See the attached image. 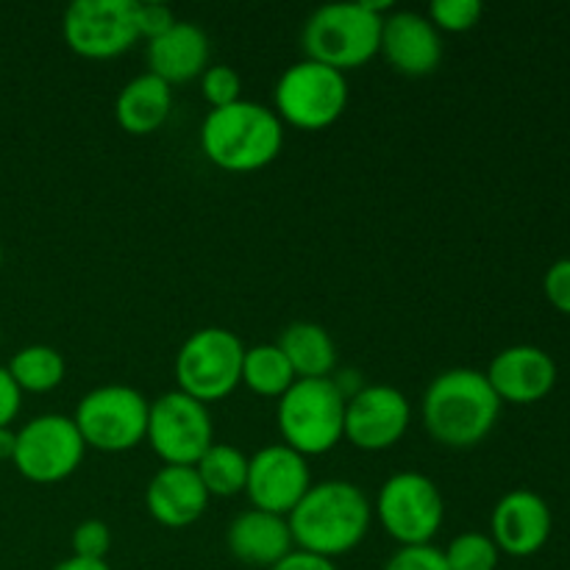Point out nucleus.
<instances>
[{
  "mask_svg": "<svg viewBox=\"0 0 570 570\" xmlns=\"http://www.w3.org/2000/svg\"><path fill=\"white\" fill-rule=\"evenodd\" d=\"M17 449V432L14 429H0V460H11Z\"/></svg>",
  "mask_w": 570,
  "mask_h": 570,
  "instance_id": "nucleus-36",
  "label": "nucleus"
},
{
  "mask_svg": "<svg viewBox=\"0 0 570 570\" xmlns=\"http://www.w3.org/2000/svg\"><path fill=\"white\" fill-rule=\"evenodd\" d=\"M53 570H111L106 560H83V557H70V560L59 562Z\"/></svg>",
  "mask_w": 570,
  "mask_h": 570,
  "instance_id": "nucleus-35",
  "label": "nucleus"
},
{
  "mask_svg": "<svg viewBox=\"0 0 570 570\" xmlns=\"http://www.w3.org/2000/svg\"><path fill=\"white\" fill-rule=\"evenodd\" d=\"M379 53L404 76H429L443 61V33L421 11H390L382 20Z\"/></svg>",
  "mask_w": 570,
  "mask_h": 570,
  "instance_id": "nucleus-16",
  "label": "nucleus"
},
{
  "mask_svg": "<svg viewBox=\"0 0 570 570\" xmlns=\"http://www.w3.org/2000/svg\"><path fill=\"white\" fill-rule=\"evenodd\" d=\"M271 570H337L332 560H326V557H317V554H309V551H289L287 557H284L282 562H276Z\"/></svg>",
  "mask_w": 570,
  "mask_h": 570,
  "instance_id": "nucleus-34",
  "label": "nucleus"
},
{
  "mask_svg": "<svg viewBox=\"0 0 570 570\" xmlns=\"http://www.w3.org/2000/svg\"><path fill=\"white\" fill-rule=\"evenodd\" d=\"M484 376L501 404H538L554 390L557 362L538 345H510L493 356Z\"/></svg>",
  "mask_w": 570,
  "mask_h": 570,
  "instance_id": "nucleus-17",
  "label": "nucleus"
},
{
  "mask_svg": "<svg viewBox=\"0 0 570 570\" xmlns=\"http://www.w3.org/2000/svg\"><path fill=\"white\" fill-rule=\"evenodd\" d=\"M61 33L83 59H115L139 39L137 0H76L67 6Z\"/></svg>",
  "mask_w": 570,
  "mask_h": 570,
  "instance_id": "nucleus-12",
  "label": "nucleus"
},
{
  "mask_svg": "<svg viewBox=\"0 0 570 570\" xmlns=\"http://www.w3.org/2000/svg\"><path fill=\"white\" fill-rule=\"evenodd\" d=\"M6 371L11 373L22 393H50L65 382V356L53 345H26L9 360Z\"/></svg>",
  "mask_w": 570,
  "mask_h": 570,
  "instance_id": "nucleus-24",
  "label": "nucleus"
},
{
  "mask_svg": "<svg viewBox=\"0 0 570 570\" xmlns=\"http://www.w3.org/2000/svg\"><path fill=\"white\" fill-rule=\"evenodd\" d=\"M0 267H3V245H0Z\"/></svg>",
  "mask_w": 570,
  "mask_h": 570,
  "instance_id": "nucleus-37",
  "label": "nucleus"
},
{
  "mask_svg": "<svg viewBox=\"0 0 570 570\" xmlns=\"http://www.w3.org/2000/svg\"><path fill=\"white\" fill-rule=\"evenodd\" d=\"M412 406L390 384H367L345 401L343 438L360 451H387L406 434Z\"/></svg>",
  "mask_w": 570,
  "mask_h": 570,
  "instance_id": "nucleus-13",
  "label": "nucleus"
},
{
  "mask_svg": "<svg viewBox=\"0 0 570 570\" xmlns=\"http://www.w3.org/2000/svg\"><path fill=\"white\" fill-rule=\"evenodd\" d=\"M273 100H276L273 111L278 115V120L295 128H306V131H317L343 117L345 106H348V81H345V72L334 70V67L301 59L282 72Z\"/></svg>",
  "mask_w": 570,
  "mask_h": 570,
  "instance_id": "nucleus-8",
  "label": "nucleus"
},
{
  "mask_svg": "<svg viewBox=\"0 0 570 570\" xmlns=\"http://www.w3.org/2000/svg\"><path fill=\"white\" fill-rule=\"evenodd\" d=\"M200 89H204V98L209 100L212 109H223V106L243 100V78L228 65L206 67L204 76H200Z\"/></svg>",
  "mask_w": 570,
  "mask_h": 570,
  "instance_id": "nucleus-28",
  "label": "nucleus"
},
{
  "mask_svg": "<svg viewBox=\"0 0 570 570\" xmlns=\"http://www.w3.org/2000/svg\"><path fill=\"white\" fill-rule=\"evenodd\" d=\"M543 289L554 309H560L562 315H570V256L568 259H557L546 271Z\"/></svg>",
  "mask_w": 570,
  "mask_h": 570,
  "instance_id": "nucleus-31",
  "label": "nucleus"
},
{
  "mask_svg": "<svg viewBox=\"0 0 570 570\" xmlns=\"http://www.w3.org/2000/svg\"><path fill=\"white\" fill-rule=\"evenodd\" d=\"M426 432L449 449H473L493 432L501 415V401L488 376L473 367H451L423 393Z\"/></svg>",
  "mask_w": 570,
  "mask_h": 570,
  "instance_id": "nucleus-2",
  "label": "nucleus"
},
{
  "mask_svg": "<svg viewBox=\"0 0 570 570\" xmlns=\"http://www.w3.org/2000/svg\"><path fill=\"white\" fill-rule=\"evenodd\" d=\"M376 518L395 543L429 546L443 527V493L426 473H393L376 495Z\"/></svg>",
  "mask_w": 570,
  "mask_h": 570,
  "instance_id": "nucleus-9",
  "label": "nucleus"
},
{
  "mask_svg": "<svg viewBox=\"0 0 570 570\" xmlns=\"http://www.w3.org/2000/svg\"><path fill=\"white\" fill-rule=\"evenodd\" d=\"M278 348L293 365L298 379H328L337 365V348L334 340L321 323L295 321L278 334Z\"/></svg>",
  "mask_w": 570,
  "mask_h": 570,
  "instance_id": "nucleus-22",
  "label": "nucleus"
},
{
  "mask_svg": "<svg viewBox=\"0 0 570 570\" xmlns=\"http://www.w3.org/2000/svg\"><path fill=\"white\" fill-rule=\"evenodd\" d=\"M150 401L128 384H104L78 401L76 421L83 445L104 454L137 449L148 434Z\"/></svg>",
  "mask_w": 570,
  "mask_h": 570,
  "instance_id": "nucleus-7",
  "label": "nucleus"
},
{
  "mask_svg": "<svg viewBox=\"0 0 570 570\" xmlns=\"http://www.w3.org/2000/svg\"><path fill=\"white\" fill-rule=\"evenodd\" d=\"M111 549V529L98 518L81 521L72 532V557L83 560H106Z\"/></svg>",
  "mask_w": 570,
  "mask_h": 570,
  "instance_id": "nucleus-29",
  "label": "nucleus"
},
{
  "mask_svg": "<svg viewBox=\"0 0 570 570\" xmlns=\"http://www.w3.org/2000/svg\"><path fill=\"white\" fill-rule=\"evenodd\" d=\"M551 510L543 495L534 490L518 488L501 495L490 518V538L499 551L510 557H532L549 543L551 538Z\"/></svg>",
  "mask_w": 570,
  "mask_h": 570,
  "instance_id": "nucleus-15",
  "label": "nucleus"
},
{
  "mask_svg": "<svg viewBox=\"0 0 570 570\" xmlns=\"http://www.w3.org/2000/svg\"><path fill=\"white\" fill-rule=\"evenodd\" d=\"M371 521L373 507L365 490L343 479L312 484L287 515L293 543L326 560L354 551L365 540Z\"/></svg>",
  "mask_w": 570,
  "mask_h": 570,
  "instance_id": "nucleus-1",
  "label": "nucleus"
},
{
  "mask_svg": "<svg viewBox=\"0 0 570 570\" xmlns=\"http://www.w3.org/2000/svg\"><path fill=\"white\" fill-rule=\"evenodd\" d=\"M298 382L293 365L276 343L254 345L245 348L243 360V384L265 399H282L293 384Z\"/></svg>",
  "mask_w": 570,
  "mask_h": 570,
  "instance_id": "nucleus-23",
  "label": "nucleus"
},
{
  "mask_svg": "<svg viewBox=\"0 0 570 570\" xmlns=\"http://www.w3.org/2000/svg\"><path fill=\"white\" fill-rule=\"evenodd\" d=\"M309 488V462L289 445H265L254 456H248L245 493H248L254 510L287 518Z\"/></svg>",
  "mask_w": 570,
  "mask_h": 570,
  "instance_id": "nucleus-14",
  "label": "nucleus"
},
{
  "mask_svg": "<svg viewBox=\"0 0 570 570\" xmlns=\"http://www.w3.org/2000/svg\"><path fill=\"white\" fill-rule=\"evenodd\" d=\"M200 482L206 493L217 499H232L239 490H245L248 482V456L228 443H212L206 454L195 462Z\"/></svg>",
  "mask_w": 570,
  "mask_h": 570,
  "instance_id": "nucleus-25",
  "label": "nucleus"
},
{
  "mask_svg": "<svg viewBox=\"0 0 570 570\" xmlns=\"http://www.w3.org/2000/svg\"><path fill=\"white\" fill-rule=\"evenodd\" d=\"M173 109V87L154 72L131 78L115 100V117L122 131L134 137L154 134L165 126Z\"/></svg>",
  "mask_w": 570,
  "mask_h": 570,
  "instance_id": "nucleus-21",
  "label": "nucleus"
},
{
  "mask_svg": "<svg viewBox=\"0 0 570 570\" xmlns=\"http://www.w3.org/2000/svg\"><path fill=\"white\" fill-rule=\"evenodd\" d=\"M245 345L223 326L198 328L184 340L176 356L178 390L209 406L243 384Z\"/></svg>",
  "mask_w": 570,
  "mask_h": 570,
  "instance_id": "nucleus-6",
  "label": "nucleus"
},
{
  "mask_svg": "<svg viewBox=\"0 0 570 570\" xmlns=\"http://www.w3.org/2000/svg\"><path fill=\"white\" fill-rule=\"evenodd\" d=\"M206 67H209V37L195 22L176 20L173 28L148 42V72L159 76L170 87L204 76Z\"/></svg>",
  "mask_w": 570,
  "mask_h": 570,
  "instance_id": "nucleus-19",
  "label": "nucleus"
},
{
  "mask_svg": "<svg viewBox=\"0 0 570 570\" xmlns=\"http://www.w3.org/2000/svg\"><path fill=\"white\" fill-rule=\"evenodd\" d=\"M145 440L165 460V465L195 468V462L215 443L209 406L181 390L159 395L156 401H150Z\"/></svg>",
  "mask_w": 570,
  "mask_h": 570,
  "instance_id": "nucleus-11",
  "label": "nucleus"
},
{
  "mask_svg": "<svg viewBox=\"0 0 570 570\" xmlns=\"http://www.w3.org/2000/svg\"><path fill=\"white\" fill-rule=\"evenodd\" d=\"M206 159L228 173H254L276 161L284 148V122L256 100L212 109L200 126Z\"/></svg>",
  "mask_w": 570,
  "mask_h": 570,
  "instance_id": "nucleus-3",
  "label": "nucleus"
},
{
  "mask_svg": "<svg viewBox=\"0 0 570 570\" xmlns=\"http://www.w3.org/2000/svg\"><path fill=\"white\" fill-rule=\"evenodd\" d=\"M150 518L167 529H184L198 521L209 507V493L198 471L189 465H165L145 490Z\"/></svg>",
  "mask_w": 570,
  "mask_h": 570,
  "instance_id": "nucleus-18",
  "label": "nucleus"
},
{
  "mask_svg": "<svg viewBox=\"0 0 570 570\" xmlns=\"http://www.w3.org/2000/svg\"><path fill=\"white\" fill-rule=\"evenodd\" d=\"M384 570H449L443 551L429 546H401Z\"/></svg>",
  "mask_w": 570,
  "mask_h": 570,
  "instance_id": "nucleus-30",
  "label": "nucleus"
},
{
  "mask_svg": "<svg viewBox=\"0 0 570 570\" xmlns=\"http://www.w3.org/2000/svg\"><path fill=\"white\" fill-rule=\"evenodd\" d=\"M83 451L87 445H83L76 421L50 412V415L31 417L17 432V449L11 462L28 482L56 484L78 471Z\"/></svg>",
  "mask_w": 570,
  "mask_h": 570,
  "instance_id": "nucleus-10",
  "label": "nucleus"
},
{
  "mask_svg": "<svg viewBox=\"0 0 570 570\" xmlns=\"http://www.w3.org/2000/svg\"><path fill=\"white\" fill-rule=\"evenodd\" d=\"M226 543L239 562L267 570L295 551L287 518L262 510H248L234 518L226 532Z\"/></svg>",
  "mask_w": 570,
  "mask_h": 570,
  "instance_id": "nucleus-20",
  "label": "nucleus"
},
{
  "mask_svg": "<svg viewBox=\"0 0 570 570\" xmlns=\"http://www.w3.org/2000/svg\"><path fill=\"white\" fill-rule=\"evenodd\" d=\"M484 14V6L479 0H432L429 6V20L440 33H462L479 26Z\"/></svg>",
  "mask_w": 570,
  "mask_h": 570,
  "instance_id": "nucleus-27",
  "label": "nucleus"
},
{
  "mask_svg": "<svg viewBox=\"0 0 570 570\" xmlns=\"http://www.w3.org/2000/svg\"><path fill=\"white\" fill-rule=\"evenodd\" d=\"M443 557L449 570H495L499 568L501 551L490 534L465 532L451 540Z\"/></svg>",
  "mask_w": 570,
  "mask_h": 570,
  "instance_id": "nucleus-26",
  "label": "nucleus"
},
{
  "mask_svg": "<svg viewBox=\"0 0 570 570\" xmlns=\"http://www.w3.org/2000/svg\"><path fill=\"white\" fill-rule=\"evenodd\" d=\"M173 22H176V14H173L170 6L165 3H139L137 0V28H139V39H156L161 37V33L167 31V28H173Z\"/></svg>",
  "mask_w": 570,
  "mask_h": 570,
  "instance_id": "nucleus-32",
  "label": "nucleus"
},
{
  "mask_svg": "<svg viewBox=\"0 0 570 570\" xmlns=\"http://www.w3.org/2000/svg\"><path fill=\"white\" fill-rule=\"evenodd\" d=\"M345 393L334 379H298L278 399L276 421L284 445L301 456H321L343 440Z\"/></svg>",
  "mask_w": 570,
  "mask_h": 570,
  "instance_id": "nucleus-5",
  "label": "nucleus"
},
{
  "mask_svg": "<svg viewBox=\"0 0 570 570\" xmlns=\"http://www.w3.org/2000/svg\"><path fill=\"white\" fill-rule=\"evenodd\" d=\"M22 406V390L17 387L11 373L0 367V429H9L14 417L20 415Z\"/></svg>",
  "mask_w": 570,
  "mask_h": 570,
  "instance_id": "nucleus-33",
  "label": "nucleus"
},
{
  "mask_svg": "<svg viewBox=\"0 0 570 570\" xmlns=\"http://www.w3.org/2000/svg\"><path fill=\"white\" fill-rule=\"evenodd\" d=\"M387 6L371 3H326L309 14L301 33L306 59L321 61L345 72L362 67L379 53L382 20Z\"/></svg>",
  "mask_w": 570,
  "mask_h": 570,
  "instance_id": "nucleus-4",
  "label": "nucleus"
}]
</instances>
